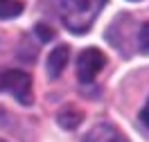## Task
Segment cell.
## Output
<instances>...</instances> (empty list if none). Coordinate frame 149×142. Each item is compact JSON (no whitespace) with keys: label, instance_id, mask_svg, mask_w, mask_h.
<instances>
[{"label":"cell","instance_id":"1","mask_svg":"<svg viewBox=\"0 0 149 142\" xmlns=\"http://www.w3.org/2000/svg\"><path fill=\"white\" fill-rule=\"evenodd\" d=\"M56 14L68 32L86 34L102 14L106 0H54Z\"/></svg>","mask_w":149,"mask_h":142},{"label":"cell","instance_id":"7","mask_svg":"<svg viewBox=\"0 0 149 142\" xmlns=\"http://www.w3.org/2000/svg\"><path fill=\"white\" fill-rule=\"evenodd\" d=\"M23 11V2L20 0H5L0 5V18H14Z\"/></svg>","mask_w":149,"mask_h":142},{"label":"cell","instance_id":"4","mask_svg":"<svg viewBox=\"0 0 149 142\" xmlns=\"http://www.w3.org/2000/svg\"><path fill=\"white\" fill-rule=\"evenodd\" d=\"M84 142H129V138H124L115 124L100 122L91 129V133L84 138Z\"/></svg>","mask_w":149,"mask_h":142},{"label":"cell","instance_id":"6","mask_svg":"<svg viewBox=\"0 0 149 142\" xmlns=\"http://www.w3.org/2000/svg\"><path fill=\"white\" fill-rule=\"evenodd\" d=\"M81 120H84V113H81L79 108H74V106H63V108L56 113V122H59V126L65 129V131H74V129L81 124Z\"/></svg>","mask_w":149,"mask_h":142},{"label":"cell","instance_id":"12","mask_svg":"<svg viewBox=\"0 0 149 142\" xmlns=\"http://www.w3.org/2000/svg\"><path fill=\"white\" fill-rule=\"evenodd\" d=\"M2 2H5V0H0V5H2Z\"/></svg>","mask_w":149,"mask_h":142},{"label":"cell","instance_id":"11","mask_svg":"<svg viewBox=\"0 0 149 142\" xmlns=\"http://www.w3.org/2000/svg\"><path fill=\"white\" fill-rule=\"evenodd\" d=\"M0 142H7V140H5V138H0Z\"/></svg>","mask_w":149,"mask_h":142},{"label":"cell","instance_id":"10","mask_svg":"<svg viewBox=\"0 0 149 142\" xmlns=\"http://www.w3.org/2000/svg\"><path fill=\"white\" fill-rule=\"evenodd\" d=\"M140 120H142V122L149 126V99H147V104H145V108L140 111Z\"/></svg>","mask_w":149,"mask_h":142},{"label":"cell","instance_id":"3","mask_svg":"<svg viewBox=\"0 0 149 142\" xmlns=\"http://www.w3.org/2000/svg\"><path fill=\"white\" fill-rule=\"evenodd\" d=\"M106 66V54L100 47H86L77 59V79L81 84H93L95 77L100 75Z\"/></svg>","mask_w":149,"mask_h":142},{"label":"cell","instance_id":"8","mask_svg":"<svg viewBox=\"0 0 149 142\" xmlns=\"http://www.w3.org/2000/svg\"><path fill=\"white\" fill-rule=\"evenodd\" d=\"M136 43H138V50L142 52V54H149V23H142V25L138 27Z\"/></svg>","mask_w":149,"mask_h":142},{"label":"cell","instance_id":"5","mask_svg":"<svg viewBox=\"0 0 149 142\" xmlns=\"http://www.w3.org/2000/svg\"><path fill=\"white\" fill-rule=\"evenodd\" d=\"M68 61H70V47L68 45H56L52 52H50V57H47V75L56 79V77H61V72L65 70L68 66Z\"/></svg>","mask_w":149,"mask_h":142},{"label":"cell","instance_id":"9","mask_svg":"<svg viewBox=\"0 0 149 142\" xmlns=\"http://www.w3.org/2000/svg\"><path fill=\"white\" fill-rule=\"evenodd\" d=\"M34 34H36V38L41 43H50L54 38V29L50 27V25H45V23H36L34 25Z\"/></svg>","mask_w":149,"mask_h":142},{"label":"cell","instance_id":"2","mask_svg":"<svg viewBox=\"0 0 149 142\" xmlns=\"http://www.w3.org/2000/svg\"><path fill=\"white\" fill-rule=\"evenodd\" d=\"M0 90H7L16 97V102L23 106H32L34 93H32V77L23 70H2L0 72Z\"/></svg>","mask_w":149,"mask_h":142}]
</instances>
